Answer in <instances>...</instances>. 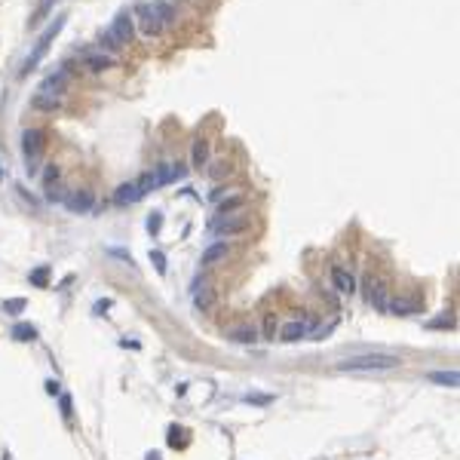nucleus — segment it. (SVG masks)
I'll use <instances>...</instances> for the list:
<instances>
[{"label":"nucleus","instance_id":"1","mask_svg":"<svg viewBox=\"0 0 460 460\" xmlns=\"http://www.w3.org/2000/svg\"><path fill=\"white\" fill-rule=\"evenodd\" d=\"M65 25H68V16H65V12H59V16H55V19L49 22V28H46V31H43V34L37 37V43H34L31 55H28V59H25L22 71H19L22 77H28V74H31V71H34V68H37L40 62L46 59V52H49V46H52V40H55V37L62 34V28H65Z\"/></svg>","mask_w":460,"mask_h":460},{"label":"nucleus","instance_id":"2","mask_svg":"<svg viewBox=\"0 0 460 460\" xmlns=\"http://www.w3.org/2000/svg\"><path fill=\"white\" fill-rule=\"evenodd\" d=\"M396 365H402V359L393 353H368V356L338 362L341 371H387V368H396Z\"/></svg>","mask_w":460,"mask_h":460},{"label":"nucleus","instance_id":"3","mask_svg":"<svg viewBox=\"0 0 460 460\" xmlns=\"http://www.w3.org/2000/svg\"><path fill=\"white\" fill-rule=\"evenodd\" d=\"M43 147H46L43 129H25V132H22V157H25L28 175H37V172H40V157H43Z\"/></svg>","mask_w":460,"mask_h":460},{"label":"nucleus","instance_id":"4","mask_svg":"<svg viewBox=\"0 0 460 460\" xmlns=\"http://www.w3.org/2000/svg\"><path fill=\"white\" fill-rule=\"evenodd\" d=\"M248 227H252V221H248V215H243V212L224 215V218H218V221H212V224H209L212 236H218V240H224V236H240V233H246Z\"/></svg>","mask_w":460,"mask_h":460},{"label":"nucleus","instance_id":"5","mask_svg":"<svg viewBox=\"0 0 460 460\" xmlns=\"http://www.w3.org/2000/svg\"><path fill=\"white\" fill-rule=\"evenodd\" d=\"M132 22H138V28H142L144 37H157V34L163 31V22H160V16H157V9H153V3H135Z\"/></svg>","mask_w":460,"mask_h":460},{"label":"nucleus","instance_id":"6","mask_svg":"<svg viewBox=\"0 0 460 460\" xmlns=\"http://www.w3.org/2000/svg\"><path fill=\"white\" fill-rule=\"evenodd\" d=\"M107 34L117 40V46H129V43H132V37H135V22H132V12H129V9H120L117 16H114V22H110Z\"/></svg>","mask_w":460,"mask_h":460},{"label":"nucleus","instance_id":"7","mask_svg":"<svg viewBox=\"0 0 460 460\" xmlns=\"http://www.w3.org/2000/svg\"><path fill=\"white\" fill-rule=\"evenodd\" d=\"M68 83H71V71H68V68H59V71H52L43 83H40V92H43V95H55V99H59V95L68 89Z\"/></svg>","mask_w":460,"mask_h":460},{"label":"nucleus","instance_id":"8","mask_svg":"<svg viewBox=\"0 0 460 460\" xmlns=\"http://www.w3.org/2000/svg\"><path fill=\"white\" fill-rule=\"evenodd\" d=\"M310 328H313V319H291V322H285V325L280 328V338L288 341V344H295V341L307 338V334H310Z\"/></svg>","mask_w":460,"mask_h":460},{"label":"nucleus","instance_id":"9","mask_svg":"<svg viewBox=\"0 0 460 460\" xmlns=\"http://www.w3.org/2000/svg\"><path fill=\"white\" fill-rule=\"evenodd\" d=\"M331 285L341 291V295H353L356 291V276L344 267V264H334L331 267Z\"/></svg>","mask_w":460,"mask_h":460},{"label":"nucleus","instance_id":"10","mask_svg":"<svg viewBox=\"0 0 460 460\" xmlns=\"http://www.w3.org/2000/svg\"><path fill=\"white\" fill-rule=\"evenodd\" d=\"M95 206V197H92V190H68V197H65V209H71V212H89V209Z\"/></svg>","mask_w":460,"mask_h":460},{"label":"nucleus","instance_id":"11","mask_svg":"<svg viewBox=\"0 0 460 460\" xmlns=\"http://www.w3.org/2000/svg\"><path fill=\"white\" fill-rule=\"evenodd\" d=\"M368 288H371V295H368V301H371V307L374 310H381V313H387V280H368Z\"/></svg>","mask_w":460,"mask_h":460},{"label":"nucleus","instance_id":"12","mask_svg":"<svg viewBox=\"0 0 460 460\" xmlns=\"http://www.w3.org/2000/svg\"><path fill=\"white\" fill-rule=\"evenodd\" d=\"M83 65H86L89 71L99 74V71H107V68H114L117 59H114V55H107V52H86V55H83Z\"/></svg>","mask_w":460,"mask_h":460},{"label":"nucleus","instance_id":"13","mask_svg":"<svg viewBox=\"0 0 460 460\" xmlns=\"http://www.w3.org/2000/svg\"><path fill=\"white\" fill-rule=\"evenodd\" d=\"M387 313H396V316H414V313H421V304H417L414 298H393V301H387Z\"/></svg>","mask_w":460,"mask_h":460},{"label":"nucleus","instance_id":"14","mask_svg":"<svg viewBox=\"0 0 460 460\" xmlns=\"http://www.w3.org/2000/svg\"><path fill=\"white\" fill-rule=\"evenodd\" d=\"M246 203H248V197H246V193H233V197H227V200H221V203H218V218H224V215H236V212H243V209H246Z\"/></svg>","mask_w":460,"mask_h":460},{"label":"nucleus","instance_id":"15","mask_svg":"<svg viewBox=\"0 0 460 460\" xmlns=\"http://www.w3.org/2000/svg\"><path fill=\"white\" fill-rule=\"evenodd\" d=\"M142 200V193H138V184L135 181H126V184H120L114 190V203L117 206H129V203H138Z\"/></svg>","mask_w":460,"mask_h":460},{"label":"nucleus","instance_id":"16","mask_svg":"<svg viewBox=\"0 0 460 460\" xmlns=\"http://www.w3.org/2000/svg\"><path fill=\"white\" fill-rule=\"evenodd\" d=\"M227 252H230V248H227V243H212V246H209L206 252H203L200 264H203V267H215L218 261H224V258H227Z\"/></svg>","mask_w":460,"mask_h":460},{"label":"nucleus","instance_id":"17","mask_svg":"<svg viewBox=\"0 0 460 460\" xmlns=\"http://www.w3.org/2000/svg\"><path fill=\"white\" fill-rule=\"evenodd\" d=\"M209 163V142L200 135V138H193V150H190V166L193 169H203V166Z\"/></svg>","mask_w":460,"mask_h":460},{"label":"nucleus","instance_id":"18","mask_svg":"<svg viewBox=\"0 0 460 460\" xmlns=\"http://www.w3.org/2000/svg\"><path fill=\"white\" fill-rule=\"evenodd\" d=\"M193 307H197V310H212L215 307V291L209 288V285H197L193 288Z\"/></svg>","mask_w":460,"mask_h":460},{"label":"nucleus","instance_id":"19","mask_svg":"<svg viewBox=\"0 0 460 460\" xmlns=\"http://www.w3.org/2000/svg\"><path fill=\"white\" fill-rule=\"evenodd\" d=\"M227 338L233 344H255L258 341V328L255 325H236V328L227 331Z\"/></svg>","mask_w":460,"mask_h":460},{"label":"nucleus","instance_id":"20","mask_svg":"<svg viewBox=\"0 0 460 460\" xmlns=\"http://www.w3.org/2000/svg\"><path fill=\"white\" fill-rule=\"evenodd\" d=\"M426 378L433 381V384H442V387H457V384H460L457 371H429Z\"/></svg>","mask_w":460,"mask_h":460},{"label":"nucleus","instance_id":"21","mask_svg":"<svg viewBox=\"0 0 460 460\" xmlns=\"http://www.w3.org/2000/svg\"><path fill=\"white\" fill-rule=\"evenodd\" d=\"M31 105H34L37 110H55V107H59L62 102L55 99V95H43V92H37L34 99H31Z\"/></svg>","mask_w":460,"mask_h":460},{"label":"nucleus","instance_id":"22","mask_svg":"<svg viewBox=\"0 0 460 460\" xmlns=\"http://www.w3.org/2000/svg\"><path fill=\"white\" fill-rule=\"evenodd\" d=\"M52 3H55V0H40V3H37V9L31 12V22H28V25H31V28H37L40 22H43V19L49 16V9H52Z\"/></svg>","mask_w":460,"mask_h":460},{"label":"nucleus","instance_id":"23","mask_svg":"<svg viewBox=\"0 0 460 460\" xmlns=\"http://www.w3.org/2000/svg\"><path fill=\"white\" fill-rule=\"evenodd\" d=\"M12 338H16V341H34L37 338V328L28 325V322H19V325H12Z\"/></svg>","mask_w":460,"mask_h":460},{"label":"nucleus","instance_id":"24","mask_svg":"<svg viewBox=\"0 0 460 460\" xmlns=\"http://www.w3.org/2000/svg\"><path fill=\"white\" fill-rule=\"evenodd\" d=\"M153 9H157V16H160V22H163V25L175 22V9H172L169 3H163V0H153Z\"/></svg>","mask_w":460,"mask_h":460},{"label":"nucleus","instance_id":"25","mask_svg":"<svg viewBox=\"0 0 460 460\" xmlns=\"http://www.w3.org/2000/svg\"><path fill=\"white\" fill-rule=\"evenodd\" d=\"M230 172H233V166H230L227 160H221V163H215L212 169H209V178H212V181H221V178H227Z\"/></svg>","mask_w":460,"mask_h":460},{"label":"nucleus","instance_id":"26","mask_svg":"<svg viewBox=\"0 0 460 460\" xmlns=\"http://www.w3.org/2000/svg\"><path fill=\"white\" fill-rule=\"evenodd\" d=\"M31 283H34L37 288H46V283H49V267H37V270L31 273Z\"/></svg>","mask_w":460,"mask_h":460},{"label":"nucleus","instance_id":"27","mask_svg":"<svg viewBox=\"0 0 460 460\" xmlns=\"http://www.w3.org/2000/svg\"><path fill=\"white\" fill-rule=\"evenodd\" d=\"M264 338H267V341L276 338V316H273V313L264 316Z\"/></svg>","mask_w":460,"mask_h":460},{"label":"nucleus","instance_id":"28","mask_svg":"<svg viewBox=\"0 0 460 460\" xmlns=\"http://www.w3.org/2000/svg\"><path fill=\"white\" fill-rule=\"evenodd\" d=\"M150 264L157 267V273H166V255L160 248H150Z\"/></svg>","mask_w":460,"mask_h":460},{"label":"nucleus","instance_id":"29","mask_svg":"<svg viewBox=\"0 0 460 460\" xmlns=\"http://www.w3.org/2000/svg\"><path fill=\"white\" fill-rule=\"evenodd\" d=\"M59 175H62V169H59V166H55V163H49L46 169H43V184L49 187L52 181H59Z\"/></svg>","mask_w":460,"mask_h":460},{"label":"nucleus","instance_id":"30","mask_svg":"<svg viewBox=\"0 0 460 460\" xmlns=\"http://www.w3.org/2000/svg\"><path fill=\"white\" fill-rule=\"evenodd\" d=\"M65 197H68V190H65V187H55V184L46 187V200H52V203H65Z\"/></svg>","mask_w":460,"mask_h":460},{"label":"nucleus","instance_id":"31","mask_svg":"<svg viewBox=\"0 0 460 460\" xmlns=\"http://www.w3.org/2000/svg\"><path fill=\"white\" fill-rule=\"evenodd\" d=\"M160 227H163V212H150V218H147V230H150V233H160Z\"/></svg>","mask_w":460,"mask_h":460},{"label":"nucleus","instance_id":"32","mask_svg":"<svg viewBox=\"0 0 460 460\" xmlns=\"http://www.w3.org/2000/svg\"><path fill=\"white\" fill-rule=\"evenodd\" d=\"M102 49H107V55H114V52L120 49V46H117V40H114V37H110L107 31L102 34Z\"/></svg>","mask_w":460,"mask_h":460},{"label":"nucleus","instance_id":"33","mask_svg":"<svg viewBox=\"0 0 460 460\" xmlns=\"http://www.w3.org/2000/svg\"><path fill=\"white\" fill-rule=\"evenodd\" d=\"M187 178V166L184 163H172V181H181Z\"/></svg>","mask_w":460,"mask_h":460},{"label":"nucleus","instance_id":"34","mask_svg":"<svg viewBox=\"0 0 460 460\" xmlns=\"http://www.w3.org/2000/svg\"><path fill=\"white\" fill-rule=\"evenodd\" d=\"M429 328H454V319L451 316H442V319H433Z\"/></svg>","mask_w":460,"mask_h":460},{"label":"nucleus","instance_id":"35","mask_svg":"<svg viewBox=\"0 0 460 460\" xmlns=\"http://www.w3.org/2000/svg\"><path fill=\"white\" fill-rule=\"evenodd\" d=\"M62 414H65V421H71V414H74L71 411V396H68V393L62 396Z\"/></svg>","mask_w":460,"mask_h":460},{"label":"nucleus","instance_id":"36","mask_svg":"<svg viewBox=\"0 0 460 460\" xmlns=\"http://www.w3.org/2000/svg\"><path fill=\"white\" fill-rule=\"evenodd\" d=\"M6 310H9V313H19V310H25V298H16V301H9V304H6Z\"/></svg>","mask_w":460,"mask_h":460},{"label":"nucleus","instance_id":"37","mask_svg":"<svg viewBox=\"0 0 460 460\" xmlns=\"http://www.w3.org/2000/svg\"><path fill=\"white\" fill-rule=\"evenodd\" d=\"M178 436H181V429L172 426V429H169V445H172V448H178Z\"/></svg>","mask_w":460,"mask_h":460},{"label":"nucleus","instance_id":"38","mask_svg":"<svg viewBox=\"0 0 460 460\" xmlns=\"http://www.w3.org/2000/svg\"><path fill=\"white\" fill-rule=\"evenodd\" d=\"M46 393L55 396V393H59V384H55V381H46Z\"/></svg>","mask_w":460,"mask_h":460},{"label":"nucleus","instance_id":"39","mask_svg":"<svg viewBox=\"0 0 460 460\" xmlns=\"http://www.w3.org/2000/svg\"><path fill=\"white\" fill-rule=\"evenodd\" d=\"M107 307H110V301H99V304H95V310H99V313H105Z\"/></svg>","mask_w":460,"mask_h":460},{"label":"nucleus","instance_id":"40","mask_svg":"<svg viewBox=\"0 0 460 460\" xmlns=\"http://www.w3.org/2000/svg\"><path fill=\"white\" fill-rule=\"evenodd\" d=\"M144 460H163V457H160V454H157V451H150V454H147V457H144Z\"/></svg>","mask_w":460,"mask_h":460}]
</instances>
